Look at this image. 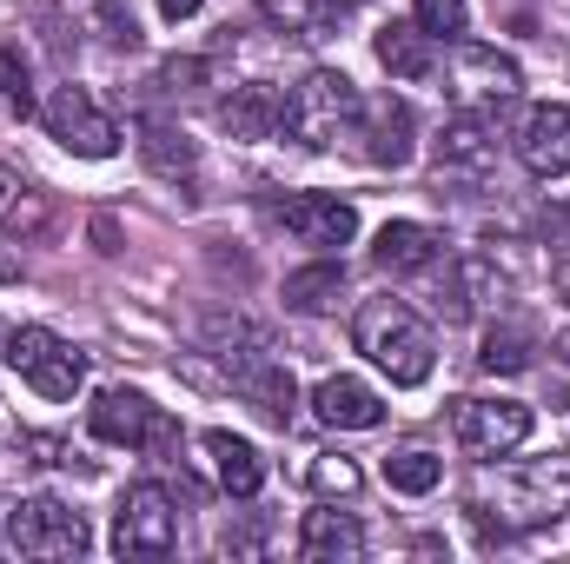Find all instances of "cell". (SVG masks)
Masks as SVG:
<instances>
[{"mask_svg":"<svg viewBox=\"0 0 570 564\" xmlns=\"http://www.w3.org/2000/svg\"><path fill=\"white\" fill-rule=\"evenodd\" d=\"M352 339H358V352H365L392 386H425L431 366H438V339H431V325L405 305V299H392V292L358 305Z\"/></svg>","mask_w":570,"mask_h":564,"instance_id":"obj_1","label":"cell"},{"mask_svg":"<svg viewBox=\"0 0 570 564\" xmlns=\"http://www.w3.org/2000/svg\"><path fill=\"white\" fill-rule=\"evenodd\" d=\"M358 120H365L358 87H352L345 74H332V67H312V74L285 94L279 134H285V140H298V146H312V153H332L338 140H352V134H358Z\"/></svg>","mask_w":570,"mask_h":564,"instance_id":"obj_2","label":"cell"},{"mask_svg":"<svg viewBox=\"0 0 570 564\" xmlns=\"http://www.w3.org/2000/svg\"><path fill=\"white\" fill-rule=\"evenodd\" d=\"M478 505H498V525H518V532L564 518L570 512V458H524V465L498 471Z\"/></svg>","mask_w":570,"mask_h":564,"instance_id":"obj_3","label":"cell"},{"mask_svg":"<svg viewBox=\"0 0 570 564\" xmlns=\"http://www.w3.org/2000/svg\"><path fill=\"white\" fill-rule=\"evenodd\" d=\"M40 399H73L80 392V379H87V352L80 346H67L60 332H47V325H13L7 332V352H0Z\"/></svg>","mask_w":570,"mask_h":564,"instance_id":"obj_4","label":"cell"},{"mask_svg":"<svg viewBox=\"0 0 570 564\" xmlns=\"http://www.w3.org/2000/svg\"><path fill=\"white\" fill-rule=\"evenodd\" d=\"M7 552H20V558H87L94 532L60 498H20L7 512Z\"/></svg>","mask_w":570,"mask_h":564,"instance_id":"obj_5","label":"cell"},{"mask_svg":"<svg viewBox=\"0 0 570 564\" xmlns=\"http://www.w3.org/2000/svg\"><path fill=\"white\" fill-rule=\"evenodd\" d=\"M114 552L120 558H173L179 552V512L166 498V485H127L120 512H114Z\"/></svg>","mask_w":570,"mask_h":564,"instance_id":"obj_6","label":"cell"},{"mask_svg":"<svg viewBox=\"0 0 570 564\" xmlns=\"http://www.w3.org/2000/svg\"><path fill=\"white\" fill-rule=\"evenodd\" d=\"M87 419H94V431H100L107 445H127V451H166V445L179 438V425L166 419L146 392H134V386H107Z\"/></svg>","mask_w":570,"mask_h":564,"instance_id":"obj_7","label":"cell"},{"mask_svg":"<svg viewBox=\"0 0 570 564\" xmlns=\"http://www.w3.org/2000/svg\"><path fill=\"white\" fill-rule=\"evenodd\" d=\"M47 134L67 146V153H80V159H114V153H120L114 114H107L87 87H53V100H47Z\"/></svg>","mask_w":570,"mask_h":564,"instance_id":"obj_8","label":"cell"},{"mask_svg":"<svg viewBox=\"0 0 570 564\" xmlns=\"http://www.w3.org/2000/svg\"><path fill=\"white\" fill-rule=\"evenodd\" d=\"M531 438V406L518 399H458V445L471 458H511Z\"/></svg>","mask_w":570,"mask_h":564,"instance_id":"obj_9","label":"cell"},{"mask_svg":"<svg viewBox=\"0 0 570 564\" xmlns=\"http://www.w3.org/2000/svg\"><path fill=\"white\" fill-rule=\"evenodd\" d=\"M279 226L298 246H318V253H338L358 240V206L338 200V193H292L279 206Z\"/></svg>","mask_w":570,"mask_h":564,"instance_id":"obj_10","label":"cell"},{"mask_svg":"<svg viewBox=\"0 0 570 564\" xmlns=\"http://www.w3.org/2000/svg\"><path fill=\"white\" fill-rule=\"evenodd\" d=\"M451 80H458V100H464L471 114L504 107V100H518V87H524L518 60H511V54H498V47H478V40H464V47H458Z\"/></svg>","mask_w":570,"mask_h":564,"instance_id":"obj_11","label":"cell"},{"mask_svg":"<svg viewBox=\"0 0 570 564\" xmlns=\"http://www.w3.org/2000/svg\"><path fill=\"white\" fill-rule=\"evenodd\" d=\"M233 372V386H239V399L259 412V419H273V425H285L292 412H298V386H292V372H285L279 359L259 346V352H246V359H233L226 366Z\"/></svg>","mask_w":570,"mask_h":564,"instance_id":"obj_12","label":"cell"},{"mask_svg":"<svg viewBox=\"0 0 570 564\" xmlns=\"http://www.w3.org/2000/svg\"><path fill=\"white\" fill-rule=\"evenodd\" d=\"M518 159L538 173V179H564L570 173V107L564 100H544L524 114L518 127Z\"/></svg>","mask_w":570,"mask_h":564,"instance_id":"obj_13","label":"cell"},{"mask_svg":"<svg viewBox=\"0 0 570 564\" xmlns=\"http://www.w3.org/2000/svg\"><path fill=\"white\" fill-rule=\"evenodd\" d=\"M431 159H438V173H491L498 166V127L484 120V114H458V120H444V134L431 140Z\"/></svg>","mask_w":570,"mask_h":564,"instance_id":"obj_14","label":"cell"},{"mask_svg":"<svg viewBox=\"0 0 570 564\" xmlns=\"http://www.w3.org/2000/svg\"><path fill=\"white\" fill-rule=\"evenodd\" d=\"M372 260H379L392 280H405V273H431V266L444 260V233L425 226V220H392V226H379Z\"/></svg>","mask_w":570,"mask_h":564,"instance_id":"obj_15","label":"cell"},{"mask_svg":"<svg viewBox=\"0 0 570 564\" xmlns=\"http://www.w3.org/2000/svg\"><path fill=\"white\" fill-rule=\"evenodd\" d=\"M312 412H318V425H332V431H372V425L385 419V399H379L365 379H352V372H332V379H318V392H312Z\"/></svg>","mask_w":570,"mask_h":564,"instance_id":"obj_16","label":"cell"},{"mask_svg":"<svg viewBox=\"0 0 570 564\" xmlns=\"http://www.w3.org/2000/svg\"><path fill=\"white\" fill-rule=\"evenodd\" d=\"M279 120H285V94L266 87V80H246V87H233V94L219 100V127H226L233 140H273Z\"/></svg>","mask_w":570,"mask_h":564,"instance_id":"obj_17","label":"cell"},{"mask_svg":"<svg viewBox=\"0 0 570 564\" xmlns=\"http://www.w3.org/2000/svg\"><path fill=\"white\" fill-rule=\"evenodd\" d=\"M498 292H504L498 266H491L484 253H464V260H451V266H444L438 312H444V319H478V305H484V299H498Z\"/></svg>","mask_w":570,"mask_h":564,"instance_id":"obj_18","label":"cell"},{"mask_svg":"<svg viewBox=\"0 0 570 564\" xmlns=\"http://www.w3.org/2000/svg\"><path fill=\"white\" fill-rule=\"evenodd\" d=\"M199 445H206V465H213L219 492H233V498H253V492L266 485V458H259V445H253V438H233V431H206Z\"/></svg>","mask_w":570,"mask_h":564,"instance_id":"obj_19","label":"cell"},{"mask_svg":"<svg viewBox=\"0 0 570 564\" xmlns=\"http://www.w3.org/2000/svg\"><path fill=\"white\" fill-rule=\"evenodd\" d=\"M47 226H53V200L20 166H0V233L7 240H40Z\"/></svg>","mask_w":570,"mask_h":564,"instance_id":"obj_20","label":"cell"},{"mask_svg":"<svg viewBox=\"0 0 570 564\" xmlns=\"http://www.w3.org/2000/svg\"><path fill=\"white\" fill-rule=\"evenodd\" d=\"M298 558L352 564V558H365V532L352 525V512H305V525H298Z\"/></svg>","mask_w":570,"mask_h":564,"instance_id":"obj_21","label":"cell"},{"mask_svg":"<svg viewBox=\"0 0 570 564\" xmlns=\"http://www.w3.org/2000/svg\"><path fill=\"white\" fill-rule=\"evenodd\" d=\"M372 54H379V67H385L392 80H425L431 74V33L419 27V20H392V27H379Z\"/></svg>","mask_w":570,"mask_h":564,"instance_id":"obj_22","label":"cell"},{"mask_svg":"<svg viewBox=\"0 0 570 564\" xmlns=\"http://www.w3.org/2000/svg\"><path fill=\"white\" fill-rule=\"evenodd\" d=\"M358 134H372V166H405L412 159V107L405 100H379V107H365V120H358Z\"/></svg>","mask_w":570,"mask_h":564,"instance_id":"obj_23","label":"cell"},{"mask_svg":"<svg viewBox=\"0 0 570 564\" xmlns=\"http://www.w3.org/2000/svg\"><path fill=\"white\" fill-rule=\"evenodd\" d=\"M140 159L159 179H193L199 173V146L186 140L179 127H166V120H140Z\"/></svg>","mask_w":570,"mask_h":564,"instance_id":"obj_24","label":"cell"},{"mask_svg":"<svg viewBox=\"0 0 570 564\" xmlns=\"http://www.w3.org/2000/svg\"><path fill=\"white\" fill-rule=\"evenodd\" d=\"M338 299H345V266L338 260H318V266L285 273V312H332Z\"/></svg>","mask_w":570,"mask_h":564,"instance_id":"obj_25","label":"cell"},{"mask_svg":"<svg viewBox=\"0 0 570 564\" xmlns=\"http://www.w3.org/2000/svg\"><path fill=\"white\" fill-rule=\"evenodd\" d=\"M438 478H444V465H438V451H425V445H405V451H392V458H385V485H392V492H405V498L438 492Z\"/></svg>","mask_w":570,"mask_h":564,"instance_id":"obj_26","label":"cell"},{"mask_svg":"<svg viewBox=\"0 0 570 564\" xmlns=\"http://www.w3.org/2000/svg\"><path fill=\"white\" fill-rule=\"evenodd\" d=\"M478 366H484V372H504V379L531 372V332H518V325H491V332H484Z\"/></svg>","mask_w":570,"mask_h":564,"instance_id":"obj_27","label":"cell"},{"mask_svg":"<svg viewBox=\"0 0 570 564\" xmlns=\"http://www.w3.org/2000/svg\"><path fill=\"white\" fill-rule=\"evenodd\" d=\"M305 478H312V492H318V498H352V492H358V465H352L345 451H318Z\"/></svg>","mask_w":570,"mask_h":564,"instance_id":"obj_28","label":"cell"},{"mask_svg":"<svg viewBox=\"0 0 570 564\" xmlns=\"http://www.w3.org/2000/svg\"><path fill=\"white\" fill-rule=\"evenodd\" d=\"M412 20L425 27L431 40H458V33L471 27V7H464V0H419V7H412Z\"/></svg>","mask_w":570,"mask_h":564,"instance_id":"obj_29","label":"cell"},{"mask_svg":"<svg viewBox=\"0 0 570 564\" xmlns=\"http://www.w3.org/2000/svg\"><path fill=\"white\" fill-rule=\"evenodd\" d=\"M0 100L27 120L33 114V87H27V60H20V47H0Z\"/></svg>","mask_w":570,"mask_h":564,"instance_id":"obj_30","label":"cell"},{"mask_svg":"<svg viewBox=\"0 0 570 564\" xmlns=\"http://www.w3.org/2000/svg\"><path fill=\"white\" fill-rule=\"evenodd\" d=\"M94 20H100V33H107L114 47H134V40H140V27H134V7H127V0H94Z\"/></svg>","mask_w":570,"mask_h":564,"instance_id":"obj_31","label":"cell"},{"mask_svg":"<svg viewBox=\"0 0 570 564\" xmlns=\"http://www.w3.org/2000/svg\"><path fill=\"white\" fill-rule=\"evenodd\" d=\"M193 80H206V60H166V67H159V87H166V94H186Z\"/></svg>","mask_w":570,"mask_h":564,"instance_id":"obj_32","label":"cell"},{"mask_svg":"<svg viewBox=\"0 0 570 564\" xmlns=\"http://www.w3.org/2000/svg\"><path fill=\"white\" fill-rule=\"evenodd\" d=\"M159 13H166V20H193V13H199V0H159Z\"/></svg>","mask_w":570,"mask_h":564,"instance_id":"obj_33","label":"cell"},{"mask_svg":"<svg viewBox=\"0 0 570 564\" xmlns=\"http://www.w3.org/2000/svg\"><path fill=\"white\" fill-rule=\"evenodd\" d=\"M7 280H20V260H13V253H0V285Z\"/></svg>","mask_w":570,"mask_h":564,"instance_id":"obj_34","label":"cell"},{"mask_svg":"<svg viewBox=\"0 0 570 564\" xmlns=\"http://www.w3.org/2000/svg\"><path fill=\"white\" fill-rule=\"evenodd\" d=\"M551 280H558V292H564V305H570V260L558 266V273H551Z\"/></svg>","mask_w":570,"mask_h":564,"instance_id":"obj_35","label":"cell"},{"mask_svg":"<svg viewBox=\"0 0 570 564\" xmlns=\"http://www.w3.org/2000/svg\"><path fill=\"white\" fill-rule=\"evenodd\" d=\"M352 7H365V0H325V13H352Z\"/></svg>","mask_w":570,"mask_h":564,"instance_id":"obj_36","label":"cell"},{"mask_svg":"<svg viewBox=\"0 0 570 564\" xmlns=\"http://www.w3.org/2000/svg\"><path fill=\"white\" fill-rule=\"evenodd\" d=\"M558 359H564V366H570V332H564V339H558Z\"/></svg>","mask_w":570,"mask_h":564,"instance_id":"obj_37","label":"cell"},{"mask_svg":"<svg viewBox=\"0 0 570 564\" xmlns=\"http://www.w3.org/2000/svg\"><path fill=\"white\" fill-rule=\"evenodd\" d=\"M558 220H564V226H570V200H564V206H558Z\"/></svg>","mask_w":570,"mask_h":564,"instance_id":"obj_38","label":"cell"},{"mask_svg":"<svg viewBox=\"0 0 570 564\" xmlns=\"http://www.w3.org/2000/svg\"><path fill=\"white\" fill-rule=\"evenodd\" d=\"M7 332H13V325H0V352H7Z\"/></svg>","mask_w":570,"mask_h":564,"instance_id":"obj_39","label":"cell"},{"mask_svg":"<svg viewBox=\"0 0 570 564\" xmlns=\"http://www.w3.org/2000/svg\"><path fill=\"white\" fill-rule=\"evenodd\" d=\"M0 545H7V512H0Z\"/></svg>","mask_w":570,"mask_h":564,"instance_id":"obj_40","label":"cell"}]
</instances>
